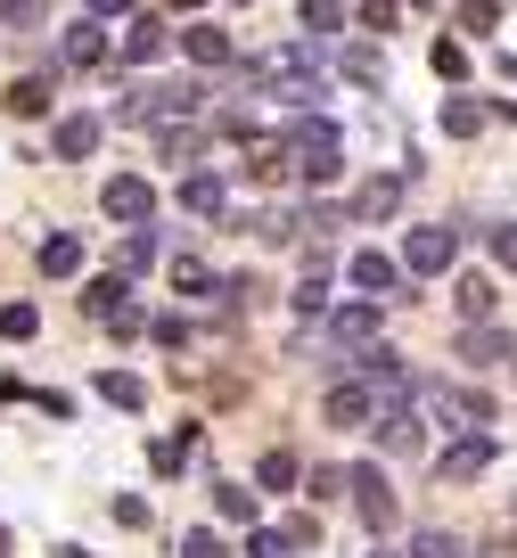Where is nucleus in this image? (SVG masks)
Segmentation results:
<instances>
[{
	"label": "nucleus",
	"mask_w": 517,
	"mask_h": 558,
	"mask_svg": "<svg viewBox=\"0 0 517 558\" xmlns=\"http://www.w3.org/2000/svg\"><path fill=\"white\" fill-rule=\"evenodd\" d=\"M247 90H279V99H296V107L328 99L321 74H312V41H288V50H255V58H247Z\"/></svg>",
	"instance_id": "f257e3e1"
},
{
	"label": "nucleus",
	"mask_w": 517,
	"mask_h": 558,
	"mask_svg": "<svg viewBox=\"0 0 517 558\" xmlns=\"http://www.w3.org/2000/svg\"><path fill=\"white\" fill-rule=\"evenodd\" d=\"M172 116H197V83H140L116 107V123H172Z\"/></svg>",
	"instance_id": "f03ea898"
},
{
	"label": "nucleus",
	"mask_w": 517,
	"mask_h": 558,
	"mask_svg": "<svg viewBox=\"0 0 517 558\" xmlns=\"http://www.w3.org/2000/svg\"><path fill=\"white\" fill-rule=\"evenodd\" d=\"M452 263H460V230H452V222H419L411 239H402V271H419V279H444Z\"/></svg>",
	"instance_id": "7ed1b4c3"
},
{
	"label": "nucleus",
	"mask_w": 517,
	"mask_h": 558,
	"mask_svg": "<svg viewBox=\"0 0 517 558\" xmlns=\"http://www.w3.org/2000/svg\"><path fill=\"white\" fill-rule=\"evenodd\" d=\"M288 148H296V173H304V181H337V123H328V116H312V123H296V140H288Z\"/></svg>",
	"instance_id": "20e7f679"
},
{
	"label": "nucleus",
	"mask_w": 517,
	"mask_h": 558,
	"mask_svg": "<svg viewBox=\"0 0 517 558\" xmlns=\"http://www.w3.org/2000/svg\"><path fill=\"white\" fill-rule=\"evenodd\" d=\"M419 402H428V418H444V436H452V427H468V436H477L484 418H501L493 395H460V386H428Z\"/></svg>",
	"instance_id": "39448f33"
},
{
	"label": "nucleus",
	"mask_w": 517,
	"mask_h": 558,
	"mask_svg": "<svg viewBox=\"0 0 517 558\" xmlns=\"http://www.w3.org/2000/svg\"><path fill=\"white\" fill-rule=\"evenodd\" d=\"M321 418H328V427H370V418H378V386H370V378H337L321 395Z\"/></svg>",
	"instance_id": "423d86ee"
},
{
	"label": "nucleus",
	"mask_w": 517,
	"mask_h": 558,
	"mask_svg": "<svg viewBox=\"0 0 517 558\" xmlns=\"http://www.w3.org/2000/svg\"><path fill=\"white\" fill-rule=\"evenodd\" d=\"M345 485H353V509H362V525H370V534H395V485H386V469H378V460H370V469H353Z\"/></svg>",
	"instance_id": "0eeeda50"
},
{
	"label": "nucleus",
	"mask_w": 517,
	"mask_h": 558,
	"mask_svg": "<svg viewBox=\"0 0 517 558\" xmlns=\"http://www.w3.org/2000/svg\"><path fill=\"white\" fill-rule=\"evenodd\" d=\"M99 206H107V222H123V230H148V214H156V190L140 173H116L99 190Z\"/></svg>",
	"instance_id": "6e6552de"
},
{
	"label": "nucleus",
	"mask_w": 517,
	"mask_h": 558,
	"mask_svg": "<svg viewBox=\"0 0 517 558\" xmlns=\"http://www.w3.org/2000/svg\"><path fill=\"white\" fill-rule=\"evenodd\" d=\"M509 329H493V320H468V329H460V362L468 369H501V362H509Z\"/></svg>",
	"instance_id": "1a4fd4ad"
},
{
	"label": "nucleus",
	"mask_w": 517,
	"mask_h": 558,
	"mask_svg": "<svg viewBox=\"0 0 517 558\" xmlns=\"http://www.w3.org/2000/svg\"><path fill=\"white\" fill-rule=\"evenodd\" d=\"M501 460V444L493 436H460V444H444V460H435V469L452 476V485H468V476H484Z\"/></svg>",
	"instance_id": "9d476101"
},
{
	"label": "nucleus",
	"mask_w": 517,
	"mask_h": 558,
	"mask_svg": "<svg viewBox=\"0 0 517 558\" xmlns=\"http://www.w3.org/2000/svg\"><path fill=\"white\" fill-rule=\"evenodd\" d=\"M378 320H386V313H378L370 296H362V304H337V313H328V337H337L345 353H362L370 337H378Z\"/></svg>",
	"instance_id": "9b49d317"
},
{
	"label": "nucleus",
	"mask_w": 517,
	"mask_h": 558,
	"mask_svg": "<svg viewBox=\"0 0 517 558\" xmlns=\"http://www.w3.org/2000/svg\"><path fill=\"white\" fill-rule=\"evenodd\" d=\"M58 66H107V25L99 17L67 25V34H58Z\"/></svg>",
	"instance_id": "f8f14e48"
},
{
	"label": "nucleus",
	"mask_w": 517,
	"mask_h": 558,
	"mask_svg": "<svg viewBox=\"0 0 517 558\" xmlns=\"http://www.w3.org/2000/svg\"><path fill=\"white\" fill-rule=\"evenodd\" d=\"M395 279H402V263L386 255V246H362V255H353V288H362L370 304H378V296H395Z\"/></svg>",
	"instance_id": "ddd939ff"
},
{
	"label": "nucleus",
	"mask_w": 517,
	"mask_h": 558,
	"mask_svg": "<svg viewBox=\"0 0 517 558\" xmlns=\"http://www.w3.org/2000/svg\"><path fill=\"white\" fill-rule=\"evenodd\" d=\"M172 50V34L156 17H132V34H123V66H156V58Z\"/></svg>",
	"instance_id": "4468645a"
},
{
	"label": "nucleus",
	"mask_w": 517,
	"mask_h": 558,
	"mask_svg": "<svg viewBox=\"0 0 517 558\" xmlns=\"http://www.w3.org/2000/svg\"><path fill=\"white\" fill-rule=\"evenodd\" d=\"M230 206V190L214 173H181V214H197V222H214V214Z\"/></svg>",
	"instance_id": "2eb2a0df"
},
{
	"label": "nucleus",
	"mask_w": 517,
	"mask_h": 558,
	"mask_svg": "<svg viewBox=\"0 0 517 558\" xmlns=\"http://www.w3.org/2000/svg\"><path fill=\"white\" fill-rule=\"evenodd\" d=\"M50 148H58V157H91V148H99V116H58Z\"/></svg>",
	"instance_id": "dca6fc26"
},
{
	"label": "nucleus",
	"mask_w": 517,
	"mask_h": 558,
	"mask_svg": "<svg viewBox=\"0 0 517 558\" xmlns=\"http://www.w3.org/2000/svg\"><path fill=\"white\" fill-rule=\"evenodd\" d=\"M296 313H304V320H321V313H328V263H321V246H312L304 279H296Z\"/></svg>",
	"instance_id": "f3484780"
},
{
	"label": "nucleus",
	"mask_w": 517,
	"mask_h": 558,
	"mask_svg": "<svg viewBox=\"0 0 517 558\" xmlns=\"http://www.w3.org/2000/svg\"><path fill=\"white\" fill-rule=\"evenodd\" d=\"M395 206H402V181H362L353 190V222H386Z\"/></svg>",
	"instance_id": "a211bd4d"
},
{
	"label": "nucleus",
	"mask_w": 517,
	"mask_h": 558,
	"mask_svg": "<svg viewBox=\"0 0 517 558\" xmlns=\"http://www.w3.org/2000/svg\"><path fill=\"white\" fill-rule=\"evenodd\" d=\"M378 436H386V452H419V444H428V427H419V411L402 402V411L378 418Z\"/></svg>",
	"instance_id": "6ab92c4d"
},
{
	"label": "nucleus",
	"mask_w": 517,
	"mask_h": 558,
	"mask_svg": "<svg viewBox=\"0 0 517 558\" xmlns=\"http://www.w3.org/2000/svg\"><path fill=\"white\" fill-rule=\"evenodd\" d=\"M452 296H460L468 320H493V296H501V288H493L484 271H460V279H452Z\"/></svg>",
	"instance_id": "aec40b11"
},
{
	"label": "nucleus",
	"mask_w": 517,
	"mask_h": 558,
	"mask_svg": "<svg viewBox=\"0 0 517 558\" xmlns=\"http://www.w3.org/2000/svg\"><path fill=\"white\" fill-rule=\"evenodd\" d=\"M181 50H190L197 66H230V34H223V25H190V34H181Z\"/></svg>",
	"instance_id": "412c9836"
},
{
	"label": "nucleus",
	"mask_w": 517,
	"mask_h": 558,
	"mask_svg": "<svg viewBox=\"0 0 517 558\" xmlns=\"http://www.w3.org/2000/svg\"><path fill=\"white\" fill-rule=\"evenodd\" d=\"M41 271H50V279H74V271H83V239L50 230V239H41Z\"/></svg>",
	"instance_id": "4be33fe9"
},
{
	"label": "nucleus",
	"mask_w": 517,
	"mask_h": 558,
	"mask_svg": "<svg viewBox=\"0 0 517 558\" xmlns=\"http://www.w3.org/2000/svg\"><path fill=\"white\" fill-rule=\"evenodd\" d=\"M296 476H304V469H296V452H263L255 460V493H296Z\"/></svg>",
	"instance_id": "5701e85b"
},
{
	"label": "nucleus",
	"mask_w": 517,
	"mask_h": 558,
	"mask_svg": "<svg viewBox=\"0 0 517 558\" xmlns=\"http://www.w3.org/2000/svg\"><path fill=\"white\" fill-rule=\"evenodd\" d=\"M337 66H345V83H378V90H386V50H370V41H353Z\"/></svg>",
	"instance_id": "b1692460"
},
{
	"label": "nucleus",
	"mask_w": 517,
	"mask_h": 558,
	"mask_svg": "<svg viewBox=\"0 0 517 558\" xmlns=\"http://www.w3.org/2000/svg\"><path fill=\"white\" fill-rule=\"evenodd\" d=\"M99 402H116V411H140V402H148V386H140L132 369H99Z\"/></svg>",
	"instance_id": "393cba45"
},
{
	"label": "nucleus",
	"mask_w": 517,
	"mask_h": 558,
	"mask_svg": "<svg viewBox=\"0 0 517 558\" xmlns=\"http://www.w3.org/2000/svg\"><path fill=\"white\" fill-rule=\"evenodd\" d=\"M172 288H181V296H214L223 279H214V271H206L197 255H172Z\"/></svg>",
	"instance_id": "a878e982"
},
{
	"label": "nucleus",
	"mask_w": 517,
	"mask_h": 558,
	"mask_svg": "<svg viewBox=\"0 0 517 558\" xmlns=\"http://www.w3.org/2000/svg\"><path fill=\"white\" fill-rule=\"evenodd\" d=\"M411 558H468V542L444 534V525H419V534H411Z\"/></svg>",
	"instance_id": "bb28decb"
},
{
	"label": "nucleus",
	"mask_w": 517,
	"mask_h": 558,
	"mask_svg": "<svg viewBox=\"0 0 517 558\" xmlns=\"http://www.w3.org/2000/svg\"><path fill=\"white\" fill-rule=\"evenodd\" d=\"M444 132L452 140H477L484 132V99H444Z\"/></svg>",
	"instance_id": "cd10ccee"
},
{
	"label": "nucleus",
	"mask_w": 517,
	"mask_h": 558,
	"mask_svg": "<svg viewBox=\"0 0 517 558\" xmlns=\"http://www.w3.org/2000/svg\"><path fill=\"white\" fill-rule=\"evenodd\" d=\"M214 518L247 525V518H255V485H214Z\"/></svg>",
	"instance_id": "c85d7f7f"
},
{
	"label": "nucleus",
	"mask_w": 517,
	"mask_h": 558,
	"mask_svg": "<svg viewBox=\"0 0 517 558\" xmlns=\"http://www.w3.org/2000/svg\"><path fill=\"white\" fill-rule=\"evenodd\" d=\"M9 107H17V116H50V83H41V74L9 83Z\"/></svg>",
	"instance_id": "c756f323"
},
{
	"label": "nucleus",
	"mask_w": 517,
	"mask_h": 558,
	"mask_svg": "<svg viewBox=\"0 0 517 558\" xmlns=\"http://www.w3.org/2000/svg\"><path fill=\"white\" fill-rule=\"evenodd\" d=\"M296 222H304V214H279V206H263V214H255V239H263V246H288V239H296Z\"/></svg>",
	"instance_id": "7c9ffc66"
},
{
	"label": "nucleus",
	"mask_w": 517,
	"mask_h": 558,
	"mask_svg": "<svg viewBox=\"0 0 517 558\" xmlns=\"http://www.w3.org/2000/svg\"><path fill=\"white\" fill-rule=\"evenodd\" d=\"M34 329H41V313H34V304H0V337H9V345H25Z\"/></svg>",
	"instance_id": "2f4dec72"
},
{
	"label": "nucleus",
	"mask_w": 517,
	"mask_h": 558,
	"mask_svg": "<svg viewBox=\"0 0 517 558\" xmlns=\"http://www.w3.org/2000/svg\"><path fill=\"white\" fill-rule=\"evenodd\" d=\"M296 17H304L312 34H337V25H345V9H337V0H296Z\"/></svg>",
	"instance_id": "473e14b6"
},
{
	"label": "nucleus",
	"mask_w": 517,
	"mask_h": 558,
	"mask_svg": "<svg viewBox=\"0 0 517 558\" xmlns=\"http://www.w3.org/2000/svg\"><path fill=\"white\" fill-rule=\"evenodd\" d=\"M190 444H197L190 427H181V436H165V444H156V452H148V460H156V476H172V469H181V460H190Z\"/></svg>",
	"instance_id": "72a5a7b5"
},
{
	"label": "nucleus",
	"mask_w": 517,
	"mask_h": 558,
	"mask_svg": "<svg viewBox=\"0 0 517 558\" xmlns=\"http://www.w3.org/2000/svg\"><path fill=\"white\" fill-rule=\"evenodd\" d=\"M484 246H493L501 271H517V222H493V230H484Z\"/></svg>",
	"instance_id": "f704fd0d"
},
{
	"label": "nucleus",
	"mask_w": 517,
	"mask_h": 558,
	"mask_svg": "<svg viewBox=\"0 0 517 558\" xmlns=\"http://www.w3.org/2000/svg\"><path fill=\"white\" fill-rule=\"evenodd\" d=\"M460 25H468V34H493V25H501V0H460Z\"/></svg>",
	"instance_id": "c9c22d12"
},
{
	"label": "nucleus",
	"mask_w": 517,
	"mask_h": 558,
	"mask_svg": "<svg viewBox=\"0 0 517 558\" xmlns=\"http://www.w3.org/2000/svg\"><path fill=\"white\" fill-rule=\"evenodd\" d=\"M181 558H223V534H214V525H190V534H181Z\"/></svg>",
	"instance_id": "e433bc0d"
},
{
	"label": "nucleus",
	"mask_w": 517,
	"mask_h": 558,
	"mask_svg": "<svg viewBox=\"0 0 517 558\" xmlns=\"http://www.w3.org/2000/svg\"><path fill=\"white\" fill-rule=\"evenodd\" d=\"M50 17V0H0V25H41Z\"/></svg>",
	"instance_id": "4c0bfd02"
},
{
	"label": "nucleus",
	"mask_w": 517,
	"mask_h": 558,
	"mask_svg": "<svg viewBox=\"0 0 517 558\" xmlns=\"http://www.w3.org/2000/svg\"><path fill=\"white\" fill-rule=\"evenodd\" d=\"M435 74H444V83H460V74H468V50H460V41H435Z\"/></svg>",
	"instance_id": "58836bf2"
},
{
	"label": "nucleus",
	"mask_w": 517,
	"mask_h": 558,
	"mask_svg": "<svg viewBox=\"0 0 517 558\" xmlns=\"http://www.w3.org/2000/svg\"><path fill=\"white\" fill-rule=\"evenodd\" d=\"M288 157L296 148H255V181H288Z\"/></svg>",
	"instance_id": "ea45409f"
},
{
	"label": "nucleus",
	"mask_w": 517,
	"mask_h": 558,
	"mask_svg": "<svg viewBox=\"0 0 517 558\" xmlns=\"http://www.w3.org/2000/svg\"><path fill=\"white\" fill-rule=\"evenodd\" d=\"M247 558H296L288 534H247Z\"/></svg>",
	"instance_id": "a19ab883"
},
{
	"label": "nucleus",
	"mask_w": 517,
	"mask_h": 558,
	"mask_svg": "<svg viewBox=\"0 0 517 558\" xmlns=\"http://www.w3.org/2000/svg\"><path fill=\"white\" fill-rule=\"evenodd\" d=\"M304 493H312V501H328V493H345V476H337V469H312Z\"/></svg>",
	"instance_id": "79ce46f5"
},
{
	"label": "nucleus",
	"mask_w": 517,
	"mask_h": 558,
	"mask_svg": "<svg viewBox=\"0 0 517 558\" xmlns=\"http://www.w3.org/2000/svg\"><path fill=\"white\" fill-rule=\"evenodd\" d=\"M362 25H378V34H386V25H395V0H362Z\"/></svg>",
	"instance_id": "37998d69"
},
{
	"label": "nucleus",
	"mask_w": 517,
	"mask_h": 558,
	"mask_svg": "<svg viewBox=\"0 0 517 558\" xmlns=\"http://www.w3.org/2000/svg\"><path fill=\"white\" fill-rule=\"evenodd\" d=\"M83 9H91V17H132L140 0H83Z\"/></svg>",
	"instance_id": "c03bdc74"
},
{
	"label": "nucleus",
	"mask_w": 517,
	"mask_h": 558,
	"mask_svg": "<svg viewBox=\"0 0 517 558\" xmlns=\"http://www.w3.org/2000/svg\"><path fill=\"white\" fill-rule=\"evenodd\" d=\"M0 558H9V525H0Z\"/></svg>",
	"instance_id": "a18cd8bd"
},
{
	"label": "nucleus",
	"mask_w": 517,
	"mask_h": 558,
	"mask_svg": "<svg viewBox=\"0 0 517 558\" xmlns=\"http://www.w3.org/2000/svg\"><path fill=\"white\" fill-rule=\"evenodd\" d=\"M370 558H395V550H370Z\"/></svg>",
	"instance_id": "49530a36"
},
{
	"label": "nucleus",
	"mask_w": 517,
	"mask_h": 558,
	"mask_svg": "<svg viewBox=\"0 0 517 558\" xmlns=\"http://www.w3.org/2000/svg\"><path fill=\"white\" fill-rule=\"evenodd\" d=\"M181 9H190V0H181Z\"/></svg>",
	"instance_id": "de8ad7c7"
}]
</instances>
